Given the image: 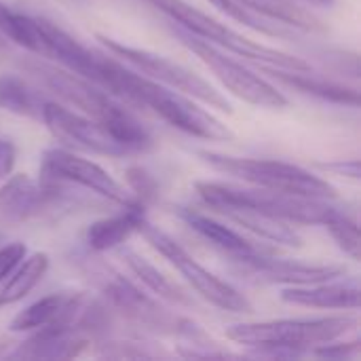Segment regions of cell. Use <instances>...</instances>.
Returning <instances> with one entry per match:
<instances>
[{"label": "cell", "instance_id": "cell-1", "mask_svg": "<svg viewBox=\"0 0 361 361\" xmlns=\"http://www.w3.org/2000/svg\"><path fill=\"white\" fill-rule=\"evenodd\" d=\"M104 70L106 72H104L102 89L116 95L121 102L144 106L152 110L159 118H163L167 125L201 140L228 142L235 137V133L218 116L201 108L195 102V97L176 91L171 87H165L110 57H106Z\"/></svg>", "mask_w": 361, "mask_h": 361}, {"label": "cell", "instance_id": "cell-2", "mask_svg": "<svg viewBox=\"0 0 361 361\" xmlns=\"http://www.w3.org/2000/svg\"><path fill=\"white\" fill-rule=\"evenodd\" d=\"M23 68L34 74L40 85L55 93L63 104L106 127L121 144L129 148L131 154L152 148V133L148 131V127L129 108H125V104L116 95L108 93L99 85L66 68L47 63L40 57L23 61Z\"/></svg>", "mask_w": 361, "mask_h": 361}, {"label": "cell", "instance_id": "cell-3", "mask_svg": "<svg viewBox=\"0 0 361 361\" xmlns=\"http://www.w3.org/2000/svg\"><path fill=\"white\" fill-rule=\"evenodd\" d=\"M360 322L355 315H332L313 319H271L256 324H235L226 328V338L252 349L258 355L300 357L313 349L347 336Z\"/></svg>", "mask_w": 361, "mask_h": 361}, {"label": "cell", "instance_id": "cell-4", "mask_svg": "<svg viewBox=\"0 0 361 361\" xmlns=\"http://www.w3.org/2000/svg\"><path fill=\"white\" fill-rule=\"evenodd\" d=\"M195 192L209 209L220 207H241L256 214L271 216L275 220H283L288 224H315L324 226L330 216L338 209L332 199H315L300 197L269 188H258L250 184H233L218 180H199L195 182Z\"/></svg>", "mask_w": 361, "mask_h": 361}, {"label": "cell", "instance_id": "cell-5", "mask_svg": "<svg viewBox=\"0 0 361 361\" xmlns=\"http://www.w3.org/2000/svg\"><path fill=\"white\" fill-rule=\"evenodd\" d=\"M154 8H159L167 19H171L180 30L209 42L212 47L226 51L228 55L243 57L247 61L258 63L260 68H281V70H296L307 72L311 70V63L305 61L298 55L286 53L281 49L260 44L250 40L247 36L239 34L231 25L209 17L207 13L199 11L197 6L188 4L186 0H146Z\"/></svg>", "mask_w": 361, "mask_h": 361}, {"label": "cell", "instance_id": "cell-6", "mask_svg": "<svg viewBox=\"0 0 361 361\" xmlns=\"http://www.w3.org/2000/svg\"><path fill=\"white\" fill-rule=\"evenodd\" d=\"M203 163H207L214 171H220L224 176H231L243 184L300 195V197H315V199H336V188L324 180L322 176H315L313 171L279 161V159H252V157H233V154H220L212 150H199L197 152Z\"/></svg>", "mask_w": 361, "mask_h": 361}, {"label": "cell", "instance_id": "cell-7", "mask_svg": "<svg viewBox=\"0 0 361 361\" xmlns=\"http://www.w3.org/2000/svg\"><path fill=\"white\" fill-rule=\"evenodd\" d=\"M97 40L108 49V53H112L114 57H121L125 63H129L133 70H137L140 74L171 87L176 91H182L190 97H195L197 102L222 110V112H233L231 102L222 95V91H218L214 85H209V80H205L203 76H199L197 72H192L190 68L161 55L148 49H140L133 44H125L121 40L108 38L104 34H97Z\"/></svg>", "mask_w": 361, "mask_h": 361}, {"label": "cell", "instance_id": "cell-8", "mask_svg": "<svg viewBox=\"0 0 361 361\" xmlns=\"http://www.w3.org/2000/svg\"><path fill=\"white\" fill-rule=\"evenodd\" d=\"M140 235L148 241L152 250H157L188 283L190 288L205 298L209 305L228 311V313H252V302L231 283L207 271L195 256H190L171 235L161 231L159 226L150 224L148 220L142 224Z\"/></svg>", "mask_w": 361, "mask_h": 361}, {"label": "cell", "instance_id": "cell-9", "mask_svg": "<svg viewBox=\"0 0 361 361\" xmlns=\"http://www.w3.org/2000/svg\"><path fill=\"white\" fill-rule=\"evenodd\" d=\"M178 38L182 40V44L192 51L212 72L214 76L239 99H243L245 104L258 106V108H271V110H279L288 106V97L267 78H262L260 74L252 72L247 66H243L241 61L233 59L228 53L212 47L209 42L176 27Z\"/></svg>", "mask_w": 361, "mask_h": 361}, {"label": "cell", "instance_id": "cell-10", "mask_svg": "<svg viewBox=\"0 0 361 361\" xmlns=\"http://www.w3.org/2000/svg\"><path fill=\"white\" fill-rule=\"evenodd\" d=\"M40 121L53 135V140L68 150H85L104 157L131 154L129 148L121 144L106 127L63 104L47 99L40 110Z\"/></svg>", "mask_w": 361, "mask_h": 361}, {"label": "cell", "instance_id": "cell-11", "mask_svg": "<svg viewBox=\"0 0 361 361\" xmlns=\"http://www.w3.org/2000/svg\"><path fill=\"white\" fill-rule=\"evenodd\" d=\"M40 178L57 184H76L118 205H127L135 201V197L129 195L125 186L116 182L112 173H108L102 165L78 157L63 146L44 150L40 161Z\"/></svg>", "mask_w": 361, "mask_h": 361}, {"label": "cell", "instance_id": "cell-12", "mask_svg": "<svg viewBox=\"0 0 361 361\" xmlns=\"http://www.w3.org/2000/svg\"><path fill=\"white\" fill-rule=\"evenodd\" d=\"M233 271L252 283L262 286H309L319 281H330L347 275V267L343 264H317L302 260H283L271 258L267 252H256L247 256L231 258Z\"/></svg>", "mask_w": 361, "mask_h": 361}, {"label": "cell", "instance_id": "cell-13", "mask_svg": "<svg viewBox=\"0 0 361 361\" xmlns=\"http://www.w3.org/2000/svg\"><path fill=\"white\" fill-rule=\"evenodd\" d=\"M57 182L34 180L27 173L8 176L0 186V222L21 224L57 199Z\"/></svg>", "mask_w": 361, "mask_h": 361}, {"label": "cell", "instance_id": "cell-14", "mask_svg": "<svg viewBox=\"0 0 361 361\" xmlns=\"http://www.w3.org/2000/svg\"><path fill=\"white\" fill-rule=\"evenodd\" d=\"M89 300V294L85 292H55L47 294L40 300L27 305L23 311H19L11 324V332H34L38 328L47 326H70L78 328L80 313ZM85 334V332H82Z\"/></svg>", "mask_w": 361, "mask_h": 361}, {"label": "cell", "instance_id": "cell-15", "mask_svg": "<svg viewBox=\"0 0 361 361\" xmlns=\"http://www.w3.org/2000/svg\"><path fill=\"white\" fill-rule=\"evenodd\" d=\"M281 300L294 307L332 309V311H357L361 302V288L357 277H336L330 281L309 286H288L281 290Z\"/></svg>", "mask_w": 361, "mask_h": 361}, {"label": "cell", "instance_id": "cell-16", "mask_svg": "<svg viewBox=\"0 0 361 361\" xmlns=\"http://www.w3.org/2000/svg\"><path fill=\"white\" fill-rule=\"evenodd\" d=\"M89 347L87 334L70 326H47L19 343L15 351L6 353L13 360H72Z\"/></svg>", "mask_w": 361, "mask_h": 361}, {"label": "cell", "instance_id": "cell-17", "mask_svg": "<svg viewBox=\"0 0 361 361\" xmlns=\"http://www.w3.org/2000/svg\"><path fill=\"white\" fill-rule=\"evenodd\" d=\"M123 209L114 216L95 220L87 233H85V243L91 252L104 254L121 247L131 239L133 233H140L142 224L148 220L146 218V205L142 201H131L127 205H121Z\"/></svg>", "mask_w": 361, "mask_h": 361}, {"label": "cell", "instance_id": "cell-18", "mask_svg": "<svg viewBox=\"0 0 361 361\" xmlns=\"http://www.w3.org/2000/svg\"><path fill=\"white\" fill-rule=\"evenodd\" d=\"M180 218L207 243H212L216 250L224 252L228 258H237V256H247V254H256V252H264L260 250L256 243H252L247 237H243L241 233H237L235 228H231L228 224L197 212L192 207H180Z\"/></svg>", "mask_w": 361, "mask_h": 361}, {"label": "cell", "instance_id": "cell-19", "mask_svg": "<svg viewBox=\"0 0 361 361\" xmlns=\"http://www.w3.org/2000/svg\"><path fill=\"white\" fill-rule=\"evenodd\" d=\"M273 78H277L281 85L292 87L305 95L317 97L322 102L328 104H338V106H349V108H360V91L357 89H349L345 85L332 82L328 78L315 76L311 74V70L307 72H296V70H281V68H264Z\"/></svg>", "mask_w": 361, "mask_h": 361}, {"label": "cell", "instance_id": "cell-20", "mask_svg": "<svg viewBox=\"0 0 361 361\" xmlns=\"http://www.w3.org/2000/svg\"><path fill=\"white\" fill-rule=\"evenodd\" d=\"M216 214L224 216L228 222H235L243 231H250L256 237L267 239L271 243L290 245V247H298L302 243L300 235L292 228V224H288L283 220H275L271 216L256 214V212L241 209V207H220V209H216Z\"/></svg>", "mask_w": 361, "mask_h": 361}, {"label": "cell", "instance_id": "cell-21", "mask_svg": "<svg viewBox=\"0 0 361 361\" xmlns=\"http://www.w3.org/2000/svg\"><path fill=\"white\" fill-rule=\"evenodd\" d=\"M116 252L125 260L129 273L146 290H150L157 298H161L165 302H171V305H190V298L176 283H171L152 262H148L142 254H137L135 250H131L127 243H123L121 247H116Z\"/></svg>", "mask_w": 361, "mask_h": 361}, {"label": "cell", "instance_id": "cell-22", "mask_svg": "<svg viewBox=\"0 0 361 361\" xmlns=\"http://www.w3.org/2000/svg\"><path fill=\"white\" fill-rule=\"evenodd\" d=\"M47 271H49V256L44 252H34L30 256L25 254V258L15 267V271L0 286V309L23 300L40 283Z\"/></svg>", "mask_w": 361, "mask_h": 361}, {"label": "cell", "instance_id": "cell-23", "mask_svg": "<svg viewBox=\"0 0 361 361\" xmlns=\"http://www.w3.org/2000/svg\"><path fill=\"white\" fill-rule=\"evenodd\" d=\"M0 34L11 42L27 49L30 53L42 55L47 53L44 32L38 23V17H30L25 13L13 11L8 4L0 0Z\"/></svg>", "mask_w": 361, "mask_h": 361}, {"label": "cell", "instance_id": "cell-24", "mask_svg": "<svg viewBox=\"0 0 361 361\" xmlns=\"http://www.w3.org/2000/svg\"><path fill=\"white\" fill-rule=\"evenodd\" d=\"M44 102L47 99L25 78L17 74H0V110L40 121Z\"/></svg>", "mask_w": 361, "mask_h": 361}, {"label": "cell", "instance_id": "cell-25", "mask_svg": "<svg viewBox=\"0 0 361 361\" xmlns=\"http://www.w3.org/2000/svg\"><path fill=\"white\" fill-rule=\"evenodd\" d=\"M324 228L332 235V239L336 241V245L349 254L353 260H360V250H361V239H360V226L357 220L343 207H338L330 220L324 224Z\"/></svg>", "mask_w": 361, "mask_h": 361}, {"label": "cell", "instance_id": "cell-26", "mask_svg": "<svg viewBox=\"0 0 361 361\" xmlns=\"http://www.w3.org/2000/svg\"><path fill=\"white\" fill-rule=\"evenodd\" d=\"M360 353V341H351V343H343L341 338L332 341V343H326L317 349L311 351V355L315 357H322V360H336L345 361L355 357Z\"/></svg>", "mask_w": 361, "mask_h": 361}, {"label": "cell", "instance_id": "cell-27", "mask_svg": "<svg viewBox=\"0 0 361 361\" xmlns=\"http://www.w3.org/2000/svg\"><path fill=\"white\" fill-rule=\"evenodd\" d=\"M129 184L133 188V197L137 201H142L144 205H148L157 195H159V188L154 184V180L142 169V167H135V169H129Z\"/></svg>", "mask_w": 361, "mask_h": 361}, {"label": "cell", "instance_id": "cell-28", "mask_svg": "<svg viewBox=\"0 0 361 361\" xmlns=\"http://www.w3.org/2000/svg\"><path fill=\"white\" fill-rule=\"evenodd\" d=\"M25 254H27V247L21 241H11V243L0 245V286L15 271V267L25 258Z\"/></svg>", "mask_w": 361, "mask_h": 361}, {"label": "cell", "instance_id": "cell-29", "mask_svg": "<svg viewBox=\"0 0 361 361\" xmlns=\"http://www.w3.org/2000/svg\"><path fill=\"white\" fill-rule=\"evenodd\" d=\"M319 169L343 176V178H351V180H360L361 176V167L357 159H351V161L338 159V161H332V163H319Z\"/></svg>", "mask_w": 361, "mask_h": 361}, {"label": "cell", "instance_id": "cell-30", "mask_svg": "<svg viewBox=\"0 0 361 361\" xmlns=\"http://www.w3.org/2000/svg\"><path fill=\"white\" fill-rule=\"evenodd\" d=\"M15 163H17V146L11 140L0 137V180H6L13 173Z\"/></svg>", "mask_w": 361, "mask_h": 361}, {"label": "cell", "instance_id": "cell-31", "mask_svg": "<svg viewBox=\"0 0 361 361\" xmlns=\"http://www.w3.org/2000/svg\"><path fill=\"white\" fill-rule=\"evenodd\" d=\"M305 2H309V4H313V6H332L336 0H305Z\"/></svg>", "mask_w": 361, "mask_h": 361}]
</instances>
